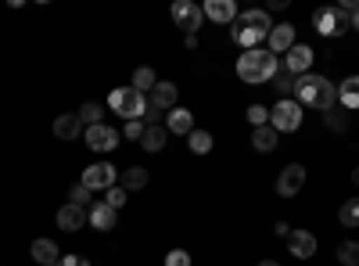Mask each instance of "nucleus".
Returning <instances> with one entry per match:
<instances>
[{
    "mask_svg": "<svg viewBox=\"0 0 359 266\" xmlns=\"http://www.w3.org/2000/svg\"><path fill=\"white\" fill-rule=\"evenodd\" d=\"M79 133H83V123H79L76 112H65V115H57V119H54V137L57 140H76Z\"/></svg>",
    "mask_w": 359,
    "mask_h": 266,
    "instance_id": "f3484780",
    "label": "nucleus"
},
{
    "mask_svg": "<svg viewBox=\"0 0 359 266\" xmlns=\"http://www.w3.org/2000/svg\"><path fill=\"white\" fill-rule=\"evenodd\" d=\"M313 29L320 36H341L352 29V15H345L341 8H320L313 11Z\"/></svg>",
    "mask_w": 359,
    "mask_h": 266,
    "instance_id": "20e7f679",
    "label": "nucleus"
},
{
    "mask_svg": "<svg viewBox=\"0 0 359 266\" xmlns=\"http://www.w3.org/2000/svg\"><path fill=\"white\" fill-rule=\"evenodd\" d=\"M248 123H252L255 130H259V126H266V123H269V112H266L262 105H252V108H248Z\"/></svg>",
    "mask_w": 359,
    "mask_h": 266,
    "instance_id": "473e14b6",
    "label": "nucleus"
},
{
    "mask_svg": "<svg viewBox=\"0 0 359 266\" xmlns=\"http://www.w3.org/2000/svg\"><path fill=\"white\" fill-rule=\"evenodd\" d=\"M313 58H316V54H313V47H309V44H294V47H291V51L284 54L280 69H287V72H291V76L298 79V76H306V72H309Z\"/></svg>",
    "mask_w": 359,
    "mask_h": 266,
    "instance_id": "1a4fd4ad",
    "label": "nucleus"
},
{
    "mask_svg": "<svg viewBox=\"0 0 359 266\" xmlns=\"http://www.w3.org/2000/svg\"><path fill=\"white\" fill-rule=\"evenodd\" d=\"M76 115H79L83 126H97V123H101V105H97V101H86Z\"/></svg>",
    "mask_w": 359,
    "mask_h": 266,
    "instance_id": "c85d7f7f",
    "label": "nucleus"
},
{
    "mask_svg": "<svg viewBox=\"0 0 359 266\" xmlns=\"http://www.w3.org/2000/svg\"><path fill=\"white\" fill-rule=\"evenodd\" d=\"M108 108L115 115H123L126 123H133V119H144L147 101H144V94L133 91V86H115V91L108 94Z\"/></svg>",
    "mask_w": 359,
    "mask_h": 266,
    "instance_id": "7ed1b4c3",
    "label": "nucleus"
},
{
    "mask_svg": "<svg viewBox=\"0 0 359 266\" xmlns=\"http://www.w3.org/2000/svg\"><path fill=\"white\" fill-rule=\"evenodd\" d=\"M273 83H277V91L284 94V101H291V94H294V76H291L287 69H280V72L273 76Z\"/></svg>",
    "mask_w": 359,
    "mask_h": 266,
    "instance_id": "7c9ffc66",
    "label": "nucleus"
},
{
    "mask_svg": "<svg viewBox=\"0 0 359 266\" xmlns=\"http://www.w3.org/2000/svg\"><path fill=\"white\" fill-rule=\"evenodd\" d=\"M169 15H172V22L184 29L187 36H194L201 29V22H205V11H201V4H194V0H176Z\"/></svg>",
    "mask_w": 359,
    "mask_h": 266,
    "instance_id": "0eeeda50",
    "label": "nucleus"
},
{
    "mask_svg": "<svg viewBox=\"0 0 359 266\" xmlns=\"http://www.w3.org/2000/svg\"><path fill=\"white\" fill-rule=\"evenodd\" d=\"M269 126H273L277 133H294L298 126H302V105H298L294 98L291 101H277L273 108H269Z\"/></svg>",
    "mask_w": 359,
    "mask_h": 266,
    "instance_id": "39448f33",
    "label": "nucleus"
},
{
    "mask_svg": "<svg viewBox=\"0 0 359 266\" xmlns=\"http://www.w3.org/2000/svg\"><path fill=\"white\" fill-rule=\"evenodd\" d=\"M187 144H191L194 155H208V152H212V133H208V130H191Z\"/></svg>",
    "mask_w": 359,
    "mask_h": 266,
    "instance_id": "bb28decb",
    "label": "nucleus"
},
{
    "mask_svg": "<svg viewBox=\"0 0 359 266\" xmlns=\"http://www.w3.org/2000/svg\"><path fill=\"white\" fill-rule=\"evenodd\" d=\"M86 223V209H83V205H62V209H57V227H62L65 234H76L79 227Z\"/></svg>",
    "mask_w": 359,
    "mask_h": 266,
    "instance_id": "dca6fc26",
    "label": "nucleus"
},
{
    "mask_svg": "<svg viewBox=\"0 0 359 266\" xmlns=\"http://www.w3.org/2000/svg\"><path fill=\"white\" fill-rule=\"evenodd\" d=\"M233 44L245 47V51H255L259 44H266V33H259V29H241V25H233Z\"/></svg>",
    "mask_w": 359,
    "mask_h": 266,
    "instance_id": "4be33fe9",
    "label": "nucleus"
},
{
    "mask_svg": "<svg viewBox=\"0 0 359 266\" xmlns=\"http://www.w3.org/2000/svg\"><path fill=\"white\" fill-rule=\"evenodd\" d=\"M86 191H111L118 184V169L111 162H94L90 169H83V180H79Z\"/></svg>",
    "mask_w": 359,
    "mask_h": 266,
    "instance_id": "423d86ee",
    "label": "nucleus"
},
{
    "mask_svg": "<svg viewBox=\"0 0 359 266\" xmlns=\"http://www.w3.org/2000/svg\"><path fill=\"white\" fill-rule=\"evenodd\" d=\"M302 187H306V169L298 166V162L287 166V169L277 176V194H280V198H294Z\"/></svg>",
    "mask_w": 359,
    "mask_h": 266,
    "instance_id": "9d476101",
    "label": "nucleus"
},
{
    "mask_svg": "<svg viewBox=\"0 0 359 266\" xmlns=\"http://www.w3.org/2000/svg\"><path fill=\"white\" fill-rule=\"evenodd\" d=\"M155 83H158V76H155V69H137L133 72V91L137 94H147V91H155Z\"/></svg>",
    "mask_w": 359,
    "mask_h": 266,
    "instance_id": "a878e982",
    "label": "nucleus"
},
{
    "mask_svg": "<svg viewBox=\"0 0 359 266\" xmlns=\"http://www.w3.org/2000/svg\"><path fill=\"white\" fill-rule=\"evenodd\" d=\"M115 220H118V213L111 209L108 201H94L86 209V223L94 227V230H115Z\"/></svg>",
    "mask_w": 359,
    "mask_h": 266,
    "instance_id": "9b49d317",
    "label": "nucleus"
},
{
    "mask_svg": "<svg viewBox=\"0 0 359 266\" xmlns=\"http://www.w3.org/2000/svg\"><path fill=\"white\" fill-rule=\"evenodd\" d=\"M294 47V25H273V33L266 36V51L269 54H287Z\"/></svg>",
    "mask_w": 359,
    "mask_h": 266,
    "instance_id": "ddd939ff",
    "label": "nucleus"
},
{
    "mask_svg": "<svg viewBox=\"0 0 359 266\" xmlns=\"http://www.w3.org/2000/svg\"><path fill=\"white\" fill-rule=\"evenodd\" d=\"M201 11H205V18L223 22V25L237 18V4H233V0H208V4H201Z\"/></svg>",
    "mask_w": 359,
    "mask_h": 266,
    "instance_id": "a211bd4d",
    "label": "nucleus"
},
{
    "mask_svg": "<svg viewBox=\"0 0 359 266\" xmlns=\"http://www.w3.org/2000/svg\"><path fill=\"white\" fill-rule=\"evenodd\" d=\"M252 147H255V152H273V147H277V130L273 126H259L255 133H252Z\"/></svg>",
    "mask_w": 359,
    "mask_h": 266,
    "instance_id": "b1692460",
    "label": "nucleus"
},
{
    "mask_svg": "<svg viewBox=\"0 0 359 266\" xmlns=\"http://www.w3.org/2000/svg\"><path fill=\"white\" fill-rule=\"evenodd\" d=\"M233 25H241V29H259V33H273V18H269V11L262 8H252V11H241L233 18Z\"/></svg>",
    "mask_w": 359,
    "mask_h": 266,
    "instance_id": "f8f14e48",
    "label": "nucleus"
},
{
    "mask_svg": "<svg viewBox=\"0 0 359 266\" xmlns=\"http://www.w3.org/2000/svg\"><path fill=\"white\" fill-rule=\"evenodd\" d=\"M294 98L298 105H309V108H320V112H331L338 105V86L327 79V76H298L294 79Z\"/></svg>",
    "mask_w": 359,
    "mask_h": 266,
    "instance_id": "f257e3e1",
    "label": "nucleus"
},
{
    "mask_svg": "<svg viewBox=\"0 0 359 266\" xmlns=\"http://www.w3.org/2000/svg\"><path fill=\"white\" fill-rule=\"evenodd\" d=\"M338 101L348 112H359V76H348L345 83H338Z\"/></svg>",
    "mask_w": 359,
    "mask_h": 266,
    "instance_id": "412c9836",
    "label": "nucleus"
},
{
    "mask_svg": "<svg viewBox=\"0 0 359 266\" xmlns=\"http://www.w3.org/2000/svg\"><path fill=\"white\" fill-rule=\"evenodd\" d=\"M338 220H341V227H348V230H355V227H359V198H352V201H345V205H341Z\"/></svg>",
    "mask_w": 359,
    "mask_h": 266,
    "instance_id": "cd10ccee",
    "label": "nucleus"
},
{
    "mask_svg": "<svg viewBox=\"0 0 359 266\" xmlns=\"http://www.w3.org/2000/svg\"><path fill=\"white\" fill-rule=\"evenodd\" d=\"M29 255H33L40 266H57V259H62V252H57V245L50 238H36L33 248H29Z\"/></svg>",
    "mask_w": 359,
    "mask_h": 266,
    "instance_id": "6ab92c4d",
    "label": "nucleus"
},
{
    "mask_svg": "<svg viewBox=\"0 0 359 266\" xmlns=\"http://www.w3.org/2000/svg\"><path fill=\"white\" fill-rule=\"evenodd\" d=\"M147 180H151V176H147V169H140V166H130V169L123 173V187H126V191H144Z\"/></svg>",
    "mask_w": 359,
    "mask_h": 266,
    "instance_id": "393cba45",
    "label": "nucleus"
},
{
    "mask_svg": "<svg viewBox=\"0 0 359 266\" xmlns=\"http://www.w3.org/2000/svg\"><path fill=\"white\" fill-rule=\"evenodd\" d=\"M338 262L359 266V241H341V245H338Z\"/></svg>",
    "mask_w": 359,
    "mask_h": 266,
    "instance_id": "c756f323",
    "label": "nucleus"
},
{
    "mask_svg": "<svg viewBox=\"0 0 359 266\" xmlns=\"http://www.w3.org/2000/svg\"><path fill=\"white\" fill-rule=\"evenodd\" d=\"M191 130H194V115L187 112V108H172L169 115H165V133H180V137H191Z\"/></svg>",
    "mask_w": 359,
    "mask_h": 266,
    "instance_id": "2eb2a0df",
    "label": "nucleus"
},
{
    "mask_svg": "<svg viewBox=\"0 0 359 266\" xmlns=\"http://www.w3.org/2000/svg\"><path fill=\"white\" fill-rule=\"evenodd\" d=\"M104 201H108L111 209L118 213V209H123V205H126V187H118V184H115V187L108 191V198H104Z\"/></svg>",
    "mask_w": 359,
    "mask_h": 266,
    "instance_id": "72a5a7b5",
    "label": "nucleus"
},
{
    "mask_svg": "<svg viewBox=\"0 0 359 266\" xmlns=\"http://www.w3.org/2000/svg\"><path fill=\"white\" fill-rule=\"evenodd\" d=\"M83 140H86L90 152H97V155H108V152H115V147H118V133L111 126H104V123L86 126L83 130Z\"/></svg>",
    "mask_w": 359,
    "mask_h": 266,
    "instance_id": "6e6552de",
    "label": "nucleus"
},
{
    "mask_svg": "<svg viewBox=\"0 0 359 266\" xmlns=\"http://www.w3.org/2000/svg\"><path fill=\"white\" fill-rule=\"evenodd\" d=\"M327 126H331V130H345V123L338 119V115H327Z\"/></svg>",
    "mask_w": 359,
    "mask_h": 266,
    "instance_id": "4c0bfd02",
    "label": "nucleus"
},
{
    "mask_svg": "<svg viewBox=\"0 0 359 266\" xmlns=\"http://www.w3.org/2000/svg\"><path fill=\"white\" fill-rule=\"evenodd\" d=\"M287 248H291L294 259H313V255H316V238H313L309 230H291Z\"/></svg>",
    "mask_w": 359,
    "mask_h": 266,
    "instance_id": "4468645a",
    "label": "nucleus"
},
{
    "mask_svg": "<svg viewBox=\"0 0 359 266\" xmlns=\"http://www.w3.org/2000/svg\"><path fill=\"white\" fill-rule=\"evenodd\" d=\"M123 133H126L130 140H140V137H144V123H140V119H133V123H126V126H123Z\"/></svg>",
    "mask_w": 359,
    "mask_h": 266,
    "instance_id": "c9c22d12",
    "label": "nucleus"
},
{
    "mask_svg": "<svg viewBox=\"0 0 359 266\" xmlns=\"http://www.w3.org/2000/svg\"><path fill=\"white\" fill-rule=\"evenodd\" d=\"M277 234H280V238H291V227L280 220V223H277Z\"/></svg>",
    "mask_w": 359,
    "mask_h": 266,
    "instance_id": "ea45409f",
    "label": "nucleus"
},
{
    "mask_svg": "<svg viewBox=\"0 0 359 266\" xmlns=\"http://www.w3.org/2000/svg\"><path fill=\"white\" fill-rule=\"evenodd\" d=\"M352 184H355V187H359V166H355V169H352Z\"/></svg>",
    "mask_w": 359,
    "mask_h": 266,
    "instance_id": "79ce46f5",
    "label": "nucleus"
},
{
    "mask_svg": "<svg viewBox=\"0 0 359 266\" xmlns=\"http://www.w3.org/2000/svg\"><path fill=\"white\" fill-rule=\"evenodd\" d=\"M280 72V58L277 54H269V51H262V47H255V51H245L241 58H237V79L241 83H269Z\"/></svg>",
    "mask_w": 359,
    "mask_h": 266,
    "instance_id": "f03ea898",
    "label": "nucleus"
},
{
    "mask_svg": "<svg viewBox=\"0 0 359 266\" xmlns=\"http://www.w3.org/2000/svg\"><path fill=\"white\" fill-rule=\"evenodd\" d=\"M176 83H169V79H158L155 83V91H151V105H158L162 112H172L176 108Z\"/></svg>",
    "mask_w": 359,
    "mask_h": 266,
    "instance_id": "aec40b11",
    "label": "nucleus"
},
{
    "mask_svg": "<svg viewBox=\"0 0 359 266\" xmlns=\"http://www.w3.org/2000/svg\"><path fill=\"white\" fill-rule=\"evenodd\" d=\"M352 29H355V33H359V8L352 11Z\"/></svg>",
    "mask_w": 359,
    "mask_h": 266,
    "instance_id": "a19ab883",
    "label": "nucleus"
},
{
    "mask_svg": "<svg viewBox=\"0 0 359 266\" xmlns=\"http://www.w3.org/2000/svg\"><path fill=\"white\" fill-rule=\"evenodd\" d=\"M259 266H280V262H273V259H262Z\"/></svg>",
    "mask_w": 359,
    "mask_h": 266,
    "instance_id": "37998d69",
    "label": "nucleus"
},
{
    "mask_svg": "<svg viewBox=\"0 0 359 266\" xmlns=\"http://www.w3.org/2000/svg\"><path fill=\"white\" fill-rule=\"evenodd\" d=\"M57 266H90V259H83V255H62V259H57Z\"/></svg>",
    "mask_w": 359,
    "mask_h": 266,
    "instance_id": "e433bc0d",
    "label": "nucleus"
},
{
    "mask_svg": "<svg viewBox=\"0 0 359 266\" xmlns=\"http://www.w3.org/2000/svg\"><path fill=\"white\" fill-rule=\"evenodd\" d=\"M140 147H144V152H162V147H165V126H144Z\"/></svg>",
    "mask_w": 359,
    "mask_h": 266,
    "instance_id": "5701e85b",
    "label": "nucleus"
},
{
    "mask_svg": "<svg viewBox=\"0 0 359 266\" xmlns=\"http://www.w3.org/2000/svg\"><path fill=\"white\" fill-rule=\"evenodd\" d=\"M284 8H287V0H269L266 11H284Z\"/></svg>",
    "mask_w": 359,
    "mask_h": 266,
    "instance_id": "58836bf2",
    "label": "nucleus"
},
{
    "mask_svg": "<svg viewBox=\"0 0 359 266\" xmlns=\"http://www.w3.org/2000/svg\"><path fill=\"white\" fill-rule=\"evenodd\" d=\"M69 201H72V205H83V209H86V201H94V191H86L83 184H76V187L69 191Z\"/></svg>",
    "mask_w": 359,
    "mask_h": 266,
    "instance_id": "2f4dec72",
    "label": "nucleus"
},
{
    "mask_svg": "<svg viewBox=\"0 0 359 266\" xmlns=\"http://www.w3.org/2000/svg\"><path fill=\"white\" fill-rule=\"evenodd\" d=\"M165 266H191V255H187L184 248H172V252L165 255Z\"/></svg>",
    "mask_w": 359,
    "mask_h": 266,
    "instance_id": "f704fd0d",
    "label": "nucleus"
}]
</instances>
